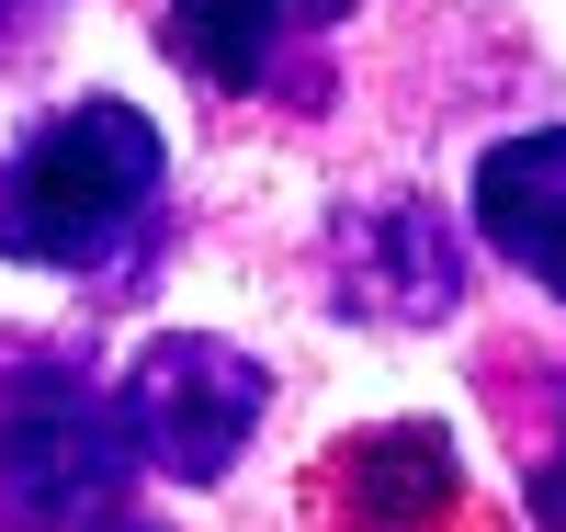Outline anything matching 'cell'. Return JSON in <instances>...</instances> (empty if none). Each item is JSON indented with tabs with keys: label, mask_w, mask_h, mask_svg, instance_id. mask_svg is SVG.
<instances>
[{
	"label": "cell",
	"mask_w": 566,
	"mask_h": 532,
	"mask_svg": "<svg viewBox=\"0 0 566 532\" xmlns=\"http://www.w3.org/2000/svg\"><path fill=\"white\" fill-rule=\"evenodd\" d=\"M148 192H159V125L136 103H80V114H57L12 159V181H0V250L69 272L91 250H114Z\"/></svg>",
	"instance_id": "cell-1"
},
{
	"label": "cell",
	"mask_w": 566,
	"mask_h": 532,
	"mask_svg": "<svg viewBox=\"0 0 566 532\" xmlns=\"http://www.w3.org/2000/svg\"><path fill=\"white\" fill-rule=\"evenodd\" d=\"M261 408H272V374H261L250 352L205 341V328L148 341V352H136V374H125V430H136V453L170 465L181 488H216V476L250 453Z\"/></svg>",
	"instance_id": "cell-2"
},
{
	"label": "cell",
	"mask_w": 566,
	"mask_h": 532,
	"mask_svg": "<svg viewBox=\"0 0 566 532\" xmlns=\"http://www.w3.org/2000/svg\"><path fill=\"white\" fill-rule=\"evenodd\" d=\"M136 465V430H125V397H91L80 374H23L12 408H0V488H12L23 521H80L125 488Z\"/></svg>",
	"instance_id": "cell-3"
},
{
	"label": "cell",
	"mask_w": 566,
	"mask_h": 532,
	"mask_svg": "<svg viewBox=\"0 0 566 532\" xmlns=\"http://www.w3.org/2000/svg\"><path fill=\"white\" fill-rule=\"evenodd\" d=\"M476 227L566 306V125H533L476 159Z\"/></svg>",
	"instance_id": "cell-4"
},
{
	"label": "cell",
	"mask_w": 566,
	"mask_h": 532,
	"mask_svg": "<svg viewBox=\"0 0 566 532\" xmlns=\"http://www.w3.org/2000/svg\"><path fill=\"white\" fill-rule=\"evenodd\" d=\"M352 0H170V58L216 91H261L306 34H328Z\"/></svg>",
	"instance_id": "cell-5"
},
{
	"label": "cell",
	"mask_w": 566,
	"mask_h": 532,
	"mask_svg": "<svg viewBox=\"0 0 566 532\" xmlns=\"http://www.w3.org/2000/svg\"><path fill=\"white\" fill-rule=\"evenodd\" d=\"M352 283L374 295V317H442L453 306V238L419 205H386L352 227Z\"/></svg>",
	"instance_id": "cell-6"
},
{
	"label": "cell",
	"mask_w": 566,
	"mask_h": 532,
	"mask_svg": "<svg viewBox=\"0 0 566 532\" xmlns=\"http://www.w3.org/2000/svg\"><path fill=\"white\" fill-rule=\"evenodd\" d=\"M533 521H544V532H566V453H555V465H533Z\"/></svg>",
	"instance_id": "cell-7"
}]
</instances>
